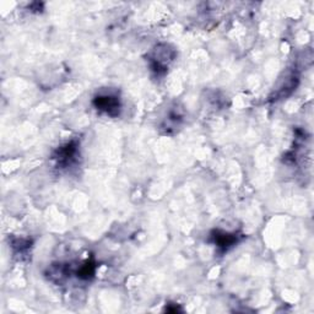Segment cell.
<instances>
[{
  "label": "cell",
  "mask_w": 314,
  "mask_h": 314,
  "mask_svg": "<svg viewBox=\"0 0 314 314\" xmlns=\"http://www.w3.org/2000/svg\"><path fill=\"white\" fill-rule=\"evenodd\" d=\"M95 103L98 110L105 111L110 114H113V111H117L119 108V102H118L117 97H112V96H100V97L96 98Z\"/></svg>",
  "instance_id": "obj_1"
},
{
  "label": "cell",
  "mask_w": 314,
  "mask_h": 314,
  "mask_svg": "<svg viewBox=\"0 0 314 314\" xmlns=\"http://www.w3.org/2000/svg\"><path fill=\"white\" fill-rule=\"evenodd\" d=\"M237 242V238L234 237V234H228L224 233V232H216V236H215V243H216L219 247L224 248V249H227L228 247H232L234 243Z\"/></svg>",
  "instance_id": "obj_2"
}]
</instances>
